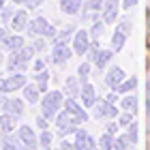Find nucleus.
I'll list each match as a JSON object with an SVG mask.
<instances>
[{
    "label": "nucleus",
    "instance_id": "f257e3e1",
    "mask_svg": "<svg viewBox=\"0 0 150 150\" xmlns=\"http://www.w3.org/2000/svg\"><path fill=\"white\" fill-rule=\"evenodd\" d=\"M64 99H62V92L60 90H54V92H47L45 99L41 101V110H43V116L47 120H54L56 118V114L60 112V107H62Z\"/></svg>",
    "mask_w": 150,
    "mask_h": 150
},
{
    "label": "nucleus",
    "instance_id": "f03ea898",
    "mask_svg": "<svg viewBox=\"0 0 150 150\" xmlns=\"http://www.w3.org/2000/svg\"><path fill=\"white\" fill-rule=\"evenodd\" d=\"M35 45H28V47H22V50H17V52H13L11 54V58H9V69H19V71H24L26 67V62H28V60L35 56Z\"/></svg>",
    "mask_w": 150,
    "mask_h": 150
},
{
    "label": "nucleus",
    "instance_id": "7ed1b4c3",
    "mask_svg": "<svg viewBox=\"0 0 150 150\" xmlns=\"http://www.w3.org/2000/svg\"><path fill=\"white\" fill-rule=\"evenodd\" d=\"M71 54H73V52H71V47L67 45L62 39H58V41H56V45H54V50H52V60H54L56 64H64L67 60L71 58Z\"/></svg>",
    "mask_w": 150,
    "mask_h": 150
},
{
    "label": "nucleus",
    "instance_id": "20e7f679",
    "mask_svg": "<svg viewBox=\"0 0 150 150\" xmlns=\"http://www.w3.org/2000/svg\"><path fill=\"white\" fill-rule=\"evenodd\" d=\"M26 81H28V79H26L22 73H19V75H11L9 79H2V81H0V92L4 94V92L19 90V88H24V86H26Z\"/></svg>",
    "mask_w": 150,
    "mask_h": 150
},
{
    "label": "nucleus",
    "instance_id": "39448f33",
    "mask_svg": "<svg viewBox=\"0 0 150 150\" xmlns=\"http://www.w3.org/2000/svg\"><path fill=\"white\" fill-rule=\"evenodd\" d=\"M90 32L88 30H77L75 32V37H73V54H86L88 52V45H90Z\"/></svg>",
    "mask_w": 150,
    "mask_h": 150
},
{
    "label": "nucleus",
    "instance_id": "423d86ee",
    "mask_svg": "<svg viewBox=\"0 0 150 150\" xmlns=\"http://www.w3.org/2000/svg\"><path fill=\"white\" fill-rule=\"evenodd\" d=\"M79 99H81V105H84V107H92V105H97V97H94V88H92V84H88V79H81Z\"/></svg>",
    "mask_w": 150,
    "mask_h": 150
},
{
    "label": "nucleus",
    "instance_id": "0eeeda50",
    "mask_svg": "<svg viewBox=\"0 0 150 150\" xmlns=\"http://www.w3.org/2000/svg\"><path fill=\"white\" fill-rule=\"evenodd\" d=\"M64 110L73 116V120H75V122H86V120H88V114H86V110H84V107H79L77 103H75V97H71V99H64Z\"/></svg>",
    "mask_w": 150,
    "mask_h": 150
},
{
    "label": "nucleus",
    "instance_id": "6e6552de",
    "mask_svg": "<svg viewBox=\"0 0 150 150\" xmlns=\"http://www.w3.org/2000/svg\"><path fill=\"white\" fill-rule=\"evenodd\" d=\"M122 81H125V71H122L120 67H112V69L107 71V75H105V84L116 90Z\"/></svg>",
    "mask_w": 150,
    "mask_h": 150
},
{
    "label": "nucleus",
    "instance_id": "1a4fd4ad",
    "mask_svg": "<svg viewBox=\"0 0 150 150\" xmlns=\"http://www.w3.org/2000/svg\"><path fill=\"white\" fill-rule=\"evenodd\" d=\"M17 137L22 139V144L24 146H28V148H37L39 144V139H37V133H32V129L30 127H19V131H17Z\"/></svg>",
    "mask_w": 150,
    "mask_h": 150
},
{
    "label": "nucleus",
    "instance_id": "9d476101",
    "mask_svg": "<svg viewBox=\"0 0 150 150\" xmlns=\"http://www.w3.org/2000/svg\"><path fill=\"white\" fill-rule=\"evenodd\" d=\"M75 148H77V150H90V148H94V139L84 131V129H77V131H75Z\"/></svg>",
    "mask_w": 150,
    "mask_h": 150
},
{
    "label": "nucleus",
    "instance_id": "9b49d317",
    "mask_svg": "<svg viewBox=\"0 0 150 150\" xmlns=\"http://www.w3.org/2000/svg\"><path fill=\"white\" fill-rule=\"evenodd\" d=\"M2 47H6L9 52H17V50H22L24 47V37L19 35H6L4 39H2Z\"/></svg>",
    "mask_w": 150,
    "mask_h": 150
},
{
    "label": "nucleus",
    "instance_id": "f8f14e48",
    "mask_svg": "<svg viewBox=\"0 0 150 150\" xmlns=\"http://www.w3.org/2000/svg\"><path fill=\"white\" fill-rule=\"evenodd\" d=\"M116 15H118V0H105V6H103V22L105 24H112Z\"/></svg>",
    "mask_w": 150,
    "mask_h": 150
},
{
    "label": "nucleus",
    "instance_id": "ddd939ff",
    "mask_svg": "<svg viewBox=\"0 0 150 150\" xmlns=\"http://www.w3.org/2000/svg\"><path fill=\"white\" fill-rule=\"evenodd\" d=\"M11 26H13V30H26L28 28V13L26 11H17V13H13V17H11Z\"/></svg>",
    "mask_w": 150,
    "mask_h": 150
},
{
    "label": "nucleus",
    "instance_id": "4468645a",
    "mask_svg": "<svg viewBox=\"0 0 150 150\" xmlns=\"http://www.w3.org/2000/svg\"><path fill=\"white\" fill-rule=\"evenodd\" d=\"M47 28V19L45 17H37V19H32V22H28V35L30 37H37V35H43Z\"/></svg>",
    "mask_w": 150,
    "mask_h": 150
},
{
    "label": "nucleus",
    "instance_id": "2eb2a0df",
    "mask_svg": "<svg viewBox=\"0 0 150 150\" xmlns=\"http://www.w3.org/2000/svg\"><path fill=\"white\" fill-rule=\"evenodd\" d=\"M2 112L22 116V112H24V103H22L19 99H4V101H2Z\"/></svg>",
    "mask_w": 150,
    "mask_h": 150
},
{
    "label": "nucleus",
    "instance_id": "dca6fc26",
    "mask_svg": "<svg viewBox=\"0 0 150 150\" xmlns=\"http://www.w3.org/2000/svg\"><path fill=\"white\" fill-rule=\"evenodd\" d=\"M97 116L99 118H114V116H118V110H116L114 103H110V101H101L97 105Z\"/></svg>",
    "mask_w": 150,
    "mask_h": 150
},
{
    "label": "nucleus",
    "instance_id": "f3484780",
    "mask_svg": "<svg viewBox=\"0 0 150 150\" xmlns=\"http://www.w3.org/2000/svg\"><path fill=\"white\" fill-rule=\"evenodd\" d=\"M15 125H17V116L15 114L4 112L2 116H0V129H2V133H13Z\"/></svg>",
    "mask_w": 150,
    "mask_h": 150
},
{
    "label": "nucleus",
    "instance_id": "a211bd4d",
    "mask_svg": "<svg viewBox=\"0 0 150 150\" xmlns=\"http://www.w3.org/2000/svg\"><path fill=\"white\" fill-rule=\"evenodd\" d=\"M79 6H81V0H60V9H62V13H67V15L77 13Z\"/></svg>",
    "mask_w": 150,
    "mask_h": 150
},
{
    "label": "nucleus",
    "instance_id": "6ab92c4d",
    "mask_svg": "<svg viewBox=\"0 0 150 150\" xmlns=\"http://www.w3.org/2000/svg\"><path fill=\"white\" fill-rule=\"evenodd\" d=\"M112 56H114V50H99V54H97V60H94V64H97L99 69H105V64L112 60Z\"/></svg>",
    "mask_w": 150,
    "mask_h": 150
},
{
    "label": "nucleus",
    "instance_id": "aec40b11",
    "mask_svg": "<svg viewBox=\"0 0 150 150\" xmlns=\"http://www.w3.org/2000/svg\"><path fill=\"white\" fill-rule=\"evenodd\" d=\"M125 43H127V32L116 30L114 37H112V50H114V52H120L122 47H125Z\"/></svg>",
    "mask_w": 150,
    "mask_h": 150
},
{
    "label": "nucleus",
    "instance_id": "412c9836",
    "mask_svg": "<svg viewBox=\"0 0 150 150\" xmlns=\"http://www.w3.org/2000/svg\"><path fill=\"white\" fill-rule=\"evenodd\" d=\"M24 99L28 101V103H37V101H39V88H37V84H26L24 86Z\"/></svg>",
    "mask_w": 150,
    "mask_h": 150
},
{
    "label": "nucleus",
    "instance_id": "4be33fe9",
    "mask_svg": "<svg viewBox=\"0 0 150 150\" xmlns=\"http://www.w3.org/2000/svg\"><path fill=\"white\" fill-rule=\"evenodd\" d=\"M79 84H77V79L75 77H67V81H64V90L71 94V97H79Z\"/></svg>",
    "mask_w": 150,
    "mask_h": 150
},
{
    "label": "nucleus",
    "instance_id": "5701e85b",
    "mask_svg": "<svg viewBox=\"0 0 150 150\" xmlns=\"http://www.w3.org/2000/svg\"><path fill=\"white\" fill-rule=\"evenodd\" d=\"M35 79H37L39 92H45V90H47V79H50V73H47V71H39V73H35Z\"/></svg>",
    "mask_w": 150,
    "mask_h": 150
},
{
    "label": "nucleus",
    "instance_id": "b1692460",
    "mask_svg": "<svg viewBox=\"0 0 150 150\" xmlns=\"http://www.w3.org/2000/svg\"><path fill=\"white\" fill-rule=\"evenodd\" d=\"M135 86H137V77H129V79L122 81V84L116 88V90H118V92H131Z\"/></svg>",
    "mask_w": 150,
    "mask_h": 150
},
{
    "label": "nucleus",
    "instance_id": "393cba45",
    "mask_svg": "<svg viewBox=\"0 0 150 150\" xmlns=\"http://www.w3.org/2000/svg\"><path fill=\"white\" fill-rule=\"evenodd\" d=\"M105 26H107V24L103 22V19H101V22H94V24H92V28L88 30V32H90V37H92V39H99L101 35H103Z\"/></svg>",
    "mask_w": 150,
    "mask_h": 150
},
{
    "label": "nucleus",
    "instance_id": "a878e982",
    "mask_svg": "<svg viewBox=\"0 0 150 150\" xmlns=\"http://www.w3.org/2000/svg\"><path fill=\"white\" fill-rule=\"evenodd\" d=\"M122 110L125 112H135L137 110V99L135 97H125L122 99Z\"/></svg>",
    "mask_w": 150,
    "mask_h": 150
},
{
    "label": "nucleus",
    "instance_id": "bb28decb",
    "mask_svg": "<svg viewBox=\"0 0 150 150\" xmlns=\"http://www.w3.org/2000/svg\"><path fill=\"white\" fill-rule=\"evenodd\" d=\"M97 54H99V43H97V39H94L92 43L88 45V62H94V60H97Z\"/></svg>",
    "mask_w": 150,
    "mask_h": 150
},
{
    "label": "nucleus",
    "instance_id": "cd10ccee",
    "mask_svg": "<svg viewBox=\"0 0 150 150\" xmlns=\"http://www.w3.org/2000/svg\"><path fill=\"white\" fill-rule=\"evenodd\" d=\"M99 146L103 148V150H110V148L114 146V135H110V133H103V137L99 139Z\"/></svg>",
    "mask_w": 150,
    "mask_h": 150
},
{
    "label": "nucleus",
    "instance_id": "c85d7f7f",
    "mask_svg": "<svg viewBox=\"0 0 150 150\" xmlns=\"http://www.w3.org/2000/svg\"><path fill=\"white\" fill-rule=\"evenodd\" d=\"M131 122H133V112H127V114L118 116V127H129Z\"/></svg>",
    "mask_w": 150,
    "mask_h": 150
},
{
    "label": "nucleus",
    "instance_id": "c756f323",
    "mask_svg": "<svg viewBox=\"0 0 150 150\" xmlns=\"http://www.w3.org/2000/svg\"><path fill=\"white\" fill-rule=\"evenodd\" d=\"M127 137H129V142H131V144H137V125H135V122H131V125H129Z\"/></svg>",
    "mask_w": 150,
    "mask_h": 150
},
{
    "label": "nucleus",
    "instance_id": "7c9ffc66",
    "mask_svg": "<svg viewBox=\"0 0 150 150\" xmlns=\"http://www.w3.org/2000/svg\"><path fill=\"white\" fill-rule=\"evenodd\" d=\"M39 144L43 146V148H50V144H52V133L50 131H43V133H41V137H39Z\"/></svg>",
    "mask_w": 150,
    "mask_h": 150
},
{
    "label": "nucleus",
    "instance_id": "2f4dec72",
    "mask_svg": "<svg viewBox=\"0 0 150 150\" xmlns=\"http://www.w3.org/2000/svg\"><path fill=\"white\" fill-rule=\"evenodd\" d=\"M101 4H103V0H88L86 2V11H99Z\"/></svg>",
    "mask_w": 150,
    "mask_h": 150
},
{
    "label": "nucleus",
    "instance_id": "473e14b6",
    "mask_svg": "<svg viewBox=\"0 0 150 150\" xmlns=\"http://www.w3.org/2000/svg\"><path fill=\"white\" fill-rule=\"evenodd\" d=\"M77 73H79V77H81V79H86L88 75H90V64H88V62H81V64H79V71H77Z\"/></svg>",
    "mask_w": 150,
    "mask_h": 150
},
{
    "label": "nucleus",
    "instance_id": "72a5a7b5",
    "mask_svg": "<svg viewBox=\"0 0 150 150\" xmlns=\"http://www.w3.org/2000/svg\"><path fill=\"white\" fill-rule=\"evenodd\" d=\"M0 17H2V24H6V22L13 17V11L6 9V6H2V11H0Z\"/></svg>",
    "mask_w": 150,
    "mask_h": 150
},
{
    "label": "nucleus",
    "instance_id": "f704fd0d",
    "mask_svg": "<svg viewBox=\"0 0 150 150\" xmlns=\"http://www.w3.org/2000/svg\"><path fill=\"white\" fill-rule=\"evenodd\" d=\"M56 35H58V30L54 28V26H50L47 24V28H45V32H43V37H50V39H56Z\"/></svg>",
    "mask_w": 150,
    "mask_h": 150
},
{
    "label": "nucleus",
    "instance_id": "c9c22d12",
    "mask_svg": "<svg viewBox=\"0 0 150 150\" xmlns=\"http://www.w3.org/2000/svg\"><path fill=\"white\" fill-rule=\"evenodd\" d=\"M75 131H77V127H75V122H73V125H69V127H64V129H60V135H69V133H75Z\"/></svg>",
    "mask_w": 150,
    "mask_h": 150
},
{
    "label": "nucleus",
    "instance_id": "e433bc0d",
    "mask_svg": "<svg viewBox=\"0 0 150 150\" xmlns=\"http://www.w3.org/2000/svg\"><path fill=\"white\" fill-rule=\"evenodd\" d=\"M37 127H41V129L47 127V118L45 116H37Z\"/></svg>",
    "mask_w": 150,
    "mask_h": 150
},
{
    "label": "nucleus",
    "instance_id": "4c0bfd02",
    "mask_svg": "<svg viewBox=\"0 0 150 150\" xmlns=\"http://www.w3.org/2000/svg\"><path fill=\"white\" fill-rule=\"evenodd\" d=\"M43 67H45L43 60H37V62L32 64V69H35V73H39V71H43Z\"/></svg>",
    "mask_w": 150,
    "mask_h": 150
},
{
    "label": "nucleus",
    "instance_id": "58836bf2",
    "mask_svg": "<svg viewBox=\"0 0 150 150\" xmlns=\"http://www.w3.org/2000/svg\"><path fill=\"white\" fill-rule=\"evenodd\" d=\"M135 4H137V0H122V9H131Z\"/></svg>",
    "mask_w": 150,
    "mask_h": 150
},
{
    "label": "nucleus",
    "instance_id": "ea45409f",
    "mask_svg": "<svg viewBox=\"0 0 150 150\" xmlns=\"http://www.w3.org/2000/svg\"><path fill=\"white\" fill-rule=\"evenodd\" d=\"M118 30H122V32H127V35H129V32H131V24H129V22L120 24V26H118Z\"/></svg>",
    "mask_w": 150,
    "mask_h": 150
},
{
    "label": "nucleus",
    "instance_id": "a19ab883",
    "mask_svg": "<svg viewBox=\"0 0 150 150\" xmlns=\"http://www.w3.org/2000/svg\"><path fill=\"white\" fill-rule=\"evenodd\" d=\"M146 110H148V133H150V92H148V103H146Z\"/></svg>",
    "mask_w": 150,
    "mask_h": 150
},
{
    "label": "nucleus",
    "instance_id": "79ce46f5",
    "mask_svg": "<svg viewBox=\"0 0 150 150\" xmlns=\"http://www.w3.org/2000/svg\"><path fill=\"white\" fill-rule=\"evenodd\" d=\"M116 131H118V125H107V133L110 135H114Z\"/></svg>",
    "mask_w": 150,
    "mask_h": 150
},
{
    "label": "nucleus",
    "instance_id": "37998d69",
    "mask_svg": "<svg viewBox=\"0 0 150 150\" xmlns=\"http://www.w3.org/2000/svg\"><path fill=\"white\" fill-rule=\"evenodd\" d=\"M105 101H110V103H116V101H118V97H116V92L107 94V97H105Z\"/></svg>",
    "mask_w": 150,
    "mask_h": 150
},
{
    "label": "nucleus",
    "instance_id": "c03bdc74",
    "mask_svg": "<svg viewBox=\"0 0 150 150\" xmlns=\"http://www.w3.org/2000/svg\"><path fill=\"white\" fill-rule=\"evenodd\" d=\"M35 50H37V52H41V50H45L43 41H35Z\"/></svg>",
    "mask_w": 150,
    "mask_h": 150
},
{
    "label": "nucleus",
    "instance_id": "a18cd8bd",
    "mask_svg": "<svg viewBox=\"0 0 150 150\" xmlns=\"http://www.w3.org/2000/svg\"><path fill=\"white\" fill-rule=\"evenodd\" d=\"M43 0H28V6H39Z\"/></svg>",
    "mask_w": 150,
    "mask_h": 150
},
{
    "label": "nucleus",
    "instance_id": "49530a36",
    "mask_svg": "<svg viewBox=\"0 0 150 150\" xmlns=\"http://www.w3.org/2000/svg\"><path fill=\"white\" fill-rule=\"evenodd\" d=\"M4 37H6V30H4V24H2V26H0V41H2Z\"/></svg>",
    "mask_w": 150,
    "mask_h": 150
},
{
    "label": "nucleus",
    "instance_id": "de8ad7c7",
    "mask_svg": "<svg viewBox=\"0 0 150 150\" xmlns=\"http://www.w3.org/2000/svg\"><path fill=\"white\" fill-rule=\"evenodd\" d=\"M62 148H67V150H69V148H75V144L71 146V144H69V142H62Z\"/></svg>",
    "mask_w": 150,
    "mask_h": 150
},
{
    "label": "nucleus",
    "instance_id": "09e8293b",
    "mask_svg": "<svg viewBox=\"0 0 150 150\" xmlns=\"http://www.w3.org/2000/svg\"><path fill=\"white\" fill-rule=\"evenodd\" d=\"M15 4H28V0H13Z\"/></svg>",
    "mask_w": 150,
    "mask_h": 150
},
{
    "label": "nucleus",
    "instance_id": "8fccbe9b",
    "mask_svg": "<svg viewBox=\"0 0 150 150\" xmlns=\"http://www.w3.org/2000/svg\"><path fill=\"white\" fill-rule=\"evenodd\" d=\"M2 6H4V2H2V0H0V11H2Z\"/></svg>",
    "mask_w": 150,
    "mask_h": 150
},
{
    "label": "nucleus",
    "instance_id": "3c124183",
    "mask_svg": "<svg viewBox=\"0 0 150 150\" xmlns=\"http://www.w3.org/2000/svg\"><path fill=\"white\" fill-rule=\"evenodd\" d=\"M0 110H2V105H0Z\"/></svg>",
    "mask_w": 150,
    "mask_h": 150
}]
</instances>
